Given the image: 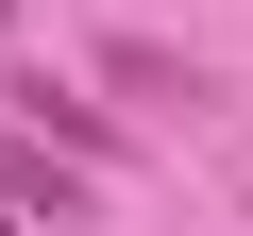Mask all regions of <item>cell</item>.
Here are the masks:
<instances>
[{
	"label": "cell",
	"mask_w": 253,
	"mask_h": 236,
	"mask_svg": "<svg viewBox=\"0 0 253 236\" xmlns=\"http://www.w3.org/2000/svg\"><path fill=\"white\" fill-rule=\"evenodd\" d=\"M84 186H101L84 152H51V135H17V118H0V219H51V236H68V219H84Z\"/></svg>",
	"instance_id": "obj_1"
},
{
	"label": "cell",
	"mask_w": 253,
	"mask_h": 236,
	"mask_svg": "<svg viewBox=\"0 0 253 236\" xmlns=\"http://www.w3.org/2000/svg\"><path fill=\"white\" fill-rule=\"evenodd\" d=\"M17 135H51V152H84V169H118V101H84V84H17Z\"/></svg>",
	"instance_id": "obj_2"
},
{
	"label": "cell",
	"mask_w": 253,
	"mask_h": 236,
	"mask_svg": "<svg viewBox=\"0 0 253 236\" xmlns=\"http://www.w3.org/2000/svg\"><path fill=\"white\" fill-rule=\"evenodd\" d=\"M101 84H118V101H152V118H169V101H203V68H186L169 34H101Z\"/></svg>",
	"instance_id": "obj_3"
},
{
	"label": "cell",
	"mask_w": 253,
	"mask_h": 236,
	"mask_svg": "<svg viewBox=\"0 0 253 236\" xmlns=\"http://www.w3.org/2000/svg\"><path fill=\"white\" fill-rule=\"evenodd\" d=\"M0 236H34V219H0Z\"/></svg>",
	"instance_id": "obj_4"
},
{
	"label": "cell",
	"mask_w": 253,
	"mask_h": 236,
	"mask_svg": "<svg viewBox=\"0 0 253 236\" xmlns=\"http://www.w3.org/2000/svg\"><path fill=\"white\" fill-rule=\"evenodd\" d=\"M0 17H17V0H0Z\"/></svg>",
	"instance_id": "obj_5"
}]
</instances>
